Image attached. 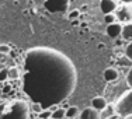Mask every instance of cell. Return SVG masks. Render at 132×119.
<instances>
[{"instance_id": "cell-16", "label": "cell", "mask_w": 132, "mask_h": 119, "mask_svg": "<svg viewBox=\"0 0 132 119\" xmlns=\"http://www.w3.org/2000/svg\"><path fill=\"white\" fill-rule=\"evenodd\" d=\"M104 21L107 24H111V23H115L117 21V17H115L114 13H110V14H104Z\"/></svg>"}, {"instance_id": "cell-22", "label": "cell", "mask_w": 132, "mask_h": 119, "mask_svg": "<svg viewBox=\"0 0 132 119\" xmlns=\"http://www.w3.org/2000/svg\"><path fill=\"white\" fill-rule=\"evenodd\" d=\"M4 109H6V105H0V116H2V114H3Z\"/></svg>"}, {"instance_id": "cell-3", "label": "cell", "mask_w": 132, "mask_h": 119, "mask_svg": "<svg viewBox=\"0 0 132 119\" xmlns=\"http://www.w3.org/2000/svg\"><path fill=\"white\" fill-rule=\"evenodd\" d=\"M115 114L119 118H125L128 115H132V88L124 93L118 98L115 104Z\"/></svg>"}, {"instance_id": "cell-6", "label": "cell", "mask_w": 132, "mask_h": 119, "mask_svg": "<svg viewBox=\"0 0 132 119\" xmlns=\"http://www.w3.org/2000/svg\"><path fill=\"white\" fill-rule=\"evenodd\" d=\"M118 7L117 0H100V8L104 14H110L114 13Z\"/></svg>"}, {"instance_id": "cell-21", "label": "cell", "mask_w": 132, "mask_h": 119, "mask_svg": "<svg viewBox=\"0 0 132 119\" xmlns=\"http://www.w3.org/2000/svg\"><path fill=\"white\" fill-rule=\"evenodd\" d=\"M6 58H7V55H3V53H0V62H3Z\"/></svg>"}, {"instance_id": "cell-11", "label": "cell", "mask_w": 132, "mask_h": 119, "mask_svg": "<svg viewBox=\"0 0 132 119\" xmlns=\"http://www.w3.org/2000/svg\"><path fill=\"white\" fill-rule=\"evenodd\" d=\"M104 79L105 81H108V83H112V81H115L118 79V70L114 67H108L104 70Z\"/></svg>"}, {"instance_id": "cell-25", "label": "cell", "mask_w": 132, "mask_h": 119, "mask_svg": "<svg viewBox=\"0 0 132 119\" xmlns=\"http://www.w3.org/2000/svg\"><path fill=\"white\" fill-rule=\"evenodd\" d=\"M34 119H42V118H39V116H37V118H34Z\"/></svg>"}, {"instance_id": "cell-23", "label": "cell", "mask_w": 132, "mask_h": 119, "mask_svg": "<svg viewBox=\"0 0 132 119\" xmlns=\"http://www.w3.org/2000/svg\"><path fill=\"white\" fill-rule=\"evenodd\" d=\"M122 3H132V0H121Z\"/></svg>"}, {"instance_id": "cell-4", "label": "cell", "mask_w": 132, "mask_h": 119, "mask_svg": "<svg viewBox=\"0 0 132 119\" xmlns=\"http://www.w3.org/2000/svg\"><path fill=\"white\" fill-rule=\"evenodd\" d=\"M115 17H117L118 23H131L132 21V3H122L118 6L117 10L114 11Z\"/></svg>"}, {"instance_id": "cell-26", "label": "cell", "mask_w": 132, "mask_h": 119, "mask_svg": "<svg viewBox=\"0 0 132 119\" xmlns=\"http://www.w3.org/2000/svg\"><path fill=\"white\" fill-rule=\"evenodd\" d=\"M63 119H72V118H68V116H65V118H63Z\"/></svg>"}, {"instance_id": "cell-7", "label": "cell", "mask_w": 132, "mask_h": 119, "mask_svg": "<svg viewBox=\"0 0 132 119\" xmlns=\"http://www.w3.org/2000/svg\"><path fill=\"white\" fill-rule=\"evenodd\" d=\"M100 112L96 111L93 106H87L79 114V119H98Z\"/></svg>"}, {"instance_id": "cell-5", "label": "cell", "mask_w": 132, "mask_h": 119, "mask_svg": "<svg viewBox=\"0 0 132 119\" xmlns=\"http://www.w3.org/2000/svg\"><path fill=\"white\" fill-rule=\"evenodd\" d=\"M105 32H107V35H108L111 39H117L118 36H121L122 24L118 23V21H115V23H111V24H107Z\"/></svg>"}, {"instance_id": "cell-14", "label": "cell", "mask_w": 132, "mask_h": 119, "mask_svg": "<svg viewBox=\"0 0 132 119\" xmlns=\"http://www.w3.org/2000/svg\"><path fill=\"white\" fill-rule=\"evenodd\" d=\"M66 116V109L63 108H56V109H53L52 111V118H55V119H63Z\"/></svg>"}, {"instance_id": "cell-27", "label": "cell", "mask_w": 132, "mask_h": 119, "mask_svg": "<svg viewBox=\"0 0 132 119\" xmlns=\"http://www.w3.org/2000/svg\"><path fill=\"white\" fill-rule=\"evenodd\" d=\"M48 119H55V118H52V116H51V118H48Z\"/></svg>"}, {"instance_id": "cell-19", "label": "cell", "mask_w": 132, "mask_h": 119, "mask_svg": "<svg viewBox=\"0 0 132 119\" xmlns=\"http://www.w3.org/2000/svg\"><path fill=\"white\" fill-rule=\"evenodd\" d=\"M127 84H128L129 88H132V67L128 70V73H127Z\"/></svg>"}, {"instance_id": "cell-15", "label": "cell", "mask_w": 132, "mask_h": 119, "mask_svg": "<svg viewBox=\"0 0 132 119\" xmlns=\"http://www.w3.org/2000/svg\"><path fill=\"white\" fill-rule=\"evenodd\" d=\"M125 56H127V59L129 62H132V41L128 42L127 48H125Z\"/></svg>"}, {"instance_id": "cell-17", "label": "cell", "mask_w": 132, "mask_h": 119, "mask_svg": "<svg viewBox=\"0 0 132 119\" xmlns=\"http://www.w3.org/2000/svg\"><path fill=\"white\" fill-rule=\"evenodd\" d=\"M38 116L42 118V119H48V118L52 116V111L51 109H42V111L38 114Z\"/></svg>"}, {"instance_id": "cell-2", "label": "cell", "mask_w": 132, "mask_h": 119, "mask_svg": "<svg viewBox=\"0 0 132 119\" xmlns=\"http://www.w3.org/2000/svg\"><path fill=\"white\" fill-rule=\"evenodd\" d=\"M28 114L27 104L23 101L13 102L7 109H4L0 119H26Z\"/></svg>"}, {"instance_id": "cell-10", "label": "cell", "mask_w": 132, "mask_h": 119, "mask_svg": "<svg viewBox=\"0 0 132 119\" xmlns=\"http://www.w3.org/2000/svg\"><path fill=\"white\" fill-rule=\"evenodd\" d=\"M115 114V106L112 105H107L103 111H100V115H98V119H111L114 118Z\"/></svg>"}, {"instance_id": "cell-9", "label": "cell", "mask_w": 132, "mask_h": 119, "mask_svg": "<svg viewBox=\"0 0 132 119\" xmlns=\"http://www.w3.org/2000/svg\"><path fill=\"white\" fill-rule=\"evenodd\" d=\"M121 36H122V39L127 41V42H131L132 41V21L131 23H127V24H122Z\"/></svg>"}, {"instance_id": "cell-20", "label": "cell", "mask_w": 132, "mask_h": 119, "mask_svg": "<svg viewBox=\"0 0 132 119\" xmlns=\"http://www.w3.org/2000/svg\"><path fill=\"white\" fill-rule=\"evenodd\" d=\"M0 53H3V55H9V53H10L9 45H0Z\"/></svg>"}, {"instance_id": "cell-12", "label": "cell", "mask_w": 132, "mask_h": 119, "mask_svg": "<svg viewBox=\"0 0 132 119\" xmlns=\"http://www.w3.org/2000/svg\"><path fill=\"white\" fill-rule=\"evenodd\" d=\"M20 76H21V71H20V69L18 67H10V69H7V79H10V80H17V79H20Z\"/></svg>"}, {"instance_id": "cell-13", "label": "cell", "mask_w": 132, "mask_h": 119, "mask_svg": "<svg viewBox=\"0 0 132 119\" xmlns=\"http://www.w3.org/2000/svg\"><path fill=\"white\" fill-rule=\"evenodd\" d=\"M79 114H80L79 108H77V106H75V105L69 106V108L66 109V116H68V118H72V119H76L77 116H79Z\"/></svg>"}, {"instance_id": "cell-18", "label": "cell", "mask_w": 132, "mask_h": 119, "mask_svg": "<svg viewBox=\"0 0 132 119\" xmlns=\"http://www.w3.org/2000/svg\"><path fill=\"white\" fill-rule=\"evenodd\" d=\"M31 109H32L34 112H37V114H39V112L44 109V106L41 105L39 102H32V104H31Z\"/></svg>"}, {"instance_id": "cell-24", "label": "cell", "mask_w": 132, "mask_h": 119, "mask_svg": "<svg viewBox=\"0 0 132 119\" xmlns=\"http://www.w3.org/2000/svg\"><path fill=\"white\" fill-rule=\"evenodd\" d=\"M122 119H132V115H128V116H125V118H122Z\"/></svg>"}, {"instance_id": "cell-8", "label": "cell", "mask_w": 132, "mask_h": 119, "mask_svg": "<svg viewBox=\"0 0 132 119\" xmlns=\"http://www.w3.org/2000/svg\"><path fill=\"white\" fill-rule=\"evenodd\" d=\"M107 105H108V101H107L104 97H94V98L92 99V106L98 112L103 111Z\"/></svg>"}, {"instance_id": "cell-1", "label": "cell", "mask_w": 132, "mask_h": 119, "mask_svg": "<svg viewBox=\"0 0 132 119\" xmlns=\"http://www.w3.org/2000/svg\"><path fill=\"white\" fill-rule=\"evenodd\" d=\"M77 84V70L65 53L51 48H32L26 53L23 90L44 109L63 102Z\"/></svg>"}]
</instances>
